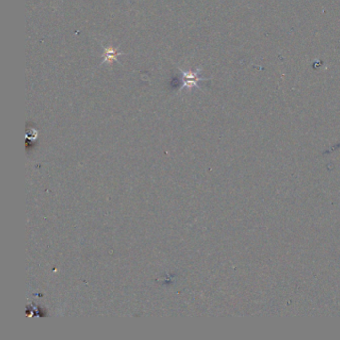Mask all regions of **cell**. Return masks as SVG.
<instances>
[{"mask_svg": "<svg viewBox=\"0 0 340 340\" xmlns=\"http://www.w3.org/2000/svg\"><path fill=\"white\" fill-rule=\"evenodd\" d=\"M104 48V53H103V61L101 64L103 63H113L114 61L118 60V58L123 54L122 52L118 51L117 49L111 47V46H103Z\"/></svg>", "mask_w": 340, "mask_h": 340, "instance_id": "obj_2", "label": "cell"}, {"mask_svg": "<svg viewBox=\"0 0 340 340\" xmlns=\"http://www.w3.org/2000/svg\"><path fill=\"white\" fill-rule=\"evenodd\" d=\"M182 73V87L181 90H192V89H200V83L202 81L208 80L207 78H204L200 75L201 69L198 68L195 71H186L182 68H178Z\"/></svg>", "mask_w": 340, "mask_h": 340, "instance_id": "obj_1", "label": "cell"}]
</instances>
